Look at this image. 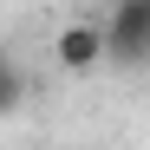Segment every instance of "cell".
Here are the masks:
<instances>
[{
	"mask_svg": "<svg viewBox=\"0 0 150 150\" xmlns=\"http://www.w3.org/2000/svg\"><path fill=\"white\" fill-rule=\"evenodd\" d=\"M105 59H117V65H144L150 59V0H111Z\"/></svg>",
	"mask_w": 150,
	"mask_h": 150,
	"instance_id": "obj_1",
	"label": "cell"
},
{
	"mask_svg": "<svg viewBox=\"0 0 150 150\" xmlns=\"http://www.w3.org/2000/svg\"><path fill=\"white\" fill-rule=\"evenodd\" d=\"M52 59L65 72H91L98 59H105V26H91V20H79V26H65L52 39Z\"/></svg>",
	"mask_w": 150,
	"mask_h": 150,
	"instance_id": "obj_2",
	"label": "cell"
},
{
	"mask_svg": "<svg viewBox=\"0 0 150 150\" xmlns=\"http://www.w3.org/2000/svg\"><path fill=\"white\" fill-rule=\"evenodd\" d=\"M20 105H26V79H20V65H13V59H0V117L20 111Z\"/></svg>",
	"mask_w": 150,
	"mask_h": 150,
	"instance_id": "obj_3",
	"label": "cell"
}]
</instances>
